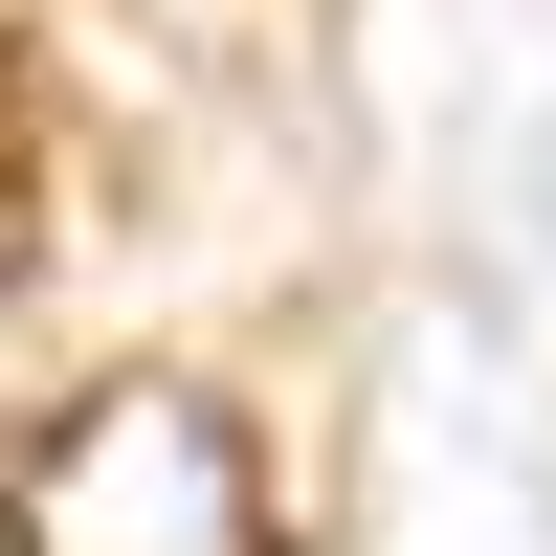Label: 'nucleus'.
Wrapping results in <instances>:
<instances>
[{
    "instance_id": "obj_1",
    "label": "nucleus",
    "mask_w": 556,
    "mask_h": 556,
    "mask_svg": "<svg viewBox=\"0 0 556 556\" xmlns=\"http://www.w3.org/2000/svg\"><path fill=\"white\" fill-rule=\"evenodd\" d=\"M0 556H290V513H267V445L223 424V379H89L0 468Z\"/></svg>"
},
{
    "instance_id": "obj_2",
    "label": "nucleus",
    "mask_w": 556,
    "mask_h": 556,
    "mask_svg": "<svg viewBox=\"0 0 556 556\" xmlns=\"http://www.w3.org/2000/svg\"><path fill=\"white\" fill-rule=\"evenodd\" d=\"M45 245V89H23V45H0V267Z\"/></svg>"
}]
</instances>
